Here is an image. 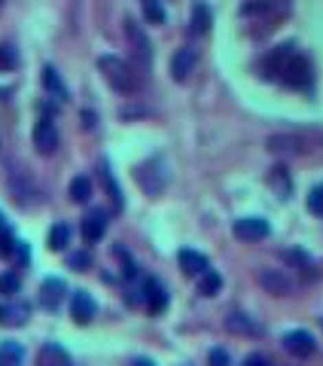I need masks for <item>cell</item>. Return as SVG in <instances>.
<instances>
[{"label": "cell", "mask_w": 323, "mask_h": 366, "mask_svg": "<svg viewBox=\"0 0 323 366\" xmlns=\"http://www.w3.org/2000/svg\"><path fill=\"white\" fill-rule=\"evenodd\" d=\"M131 366H156V363H153V360H146V357H140V360H135Z\"/></svg>", "instance_id": "cell-38"}, {"label": "cell", "mask_w": 323, "mask_h": 366, "mask_svg": "<svg viewBox=\"0 0 323 366\" xmlns=\"http://www.w3.org/2000/svg\"><path fill=\"white\" fill-rule=\"evenodd\" d=\"M140 6H144V16L150 25H165V6H162V0H140Z\"/></svg>", "instance_id": "cell-28"}, {"label": "cell", "mask_w": 323, "mask_h": 366, "mask_svg": "<svg viewBox=\"0 0 323 366\" xmlns=\"http://www.w3.org/2000/svg\"><path fill=\"white\" fill-rule=\"evenodd\" d=\"M25 348L19 342H3L0 345V366H22Z\"/></svg>", "instance_id": "cell-22"}, {"label": "cell", "mask_w": 323, "mask_h": 366, "mask_svg": "<svg viewBox=\"0 0 323 366\" xmlns=\"http://www.w3.org/2000/svg\"><path fill=\"white\" fill-rule=\"evenodd\" d=\"M37 366H74V357L58 342H46L37 354Z\"/></svg>", "instance_id": "cell-13"}, {"label": "cell", "mask_w": 323, "mask_h": 366, "mask_svg": "<svg viewBox=\"0 0 323 366\" xmlns=\"http://www.w3.org/2000/svg\"><path fill=\"white\" fill-rule=\"evenodd\" d=\"M19 290H22V281H19V274H12V272L0 274V293H3V297H16Z\"/></svg>", "instance_id": "cell-30"}, {"label": "cell", "mask_w": 323, "mask_h": 366, "mask_svg": "<svg viewBox=\"0 0 323 366\" xmlns=\"http://www.w3.org/2000/svg\"><path fill=\"white\" fill-rule=\"evenodd\" d=\"M82 119H86V129H95V116L92 114H82Z\"/></svg>", "instance_id": "cell-37"}, {"label": "cell", "mask_w": 323, "mask_h": 366, "mask_svg": "<svg viewBox=\"0 0 323 366\" xmlns=\"http://www.w3.org/2000/svg\"><path fill=\"white\" fill-rule=\"evenodd\" d=\"M43 86H46V92H52L55 98H65V95H67L65 83H61L58 70H55L52 65H46V67H43Z\"/></svg>", "instance_id": "cell-25"}, {"label": "cell", "mask_w": 323, "mask_h": 366, "mask_svg": "<svg viewBox=\"0 0 323 366\" xmlns=\"http://www.w3.org/2000/svg\"><path fill=\"white\" fill-rule=\"evenodd\" d=\"M177 259H180V269H183L186 274H195V278H199V274L205 272V269H210V266H208V257H205V253H199V250L183 248V250L177 253Z\"/></svg>", "instance_id": "cell-16"}, {"label": "cell", "mask_w": 323, "mask_h": 366, "mask_svg": "<svg viewBox=\"0 0 323 366\" xmlns=\"http://www.w3.org/2000/svg\"><path fill=\"white\" fill-rule=\"evenodd\" d=\"M208 366H232L229 360V354L223 348H210V354H208Z\"/></svg>", "instance_id": "cell-33"}, {"label": "cell", "mask_w": 323, "mask_h": 366, "mask_svg": "<svg viewBox=\"0 0 323 366\" xmlns=\"http://www.w3.org/2000/svg\"><path fill=\"white\" fill-rule=\"evenodd\" d=\"M65 281L61 278H46L43 284H40V305L46 308V312H58V305L65 302Z\"/></svg>", "instance_id": "cell-8"}, {"label": "cell", "mask_w": 323, "mask_h": 366, "mask_svg": "<svg viewBox=\"0 0 323 366\" xmlns=\"http://www.w3.org/2000/svg\"><path fill=\"white\" fill-rule=\"evenodd\" d=\"M101 180H104V189H107L110 202H113V208H116V211H122V205H125L122 189H119V183H116V177H113V171H110L107 162H101Z\"/></svg>", "instance_id": "cell-19"}, {"label": "cell", "mask_w": 323, "mask_h": 366, "mask_svg": "<svg viewBox=\"0 0 323 366\" xmlns=\"http://www.w3.org/2000/svg\"><path fill=\"white\" fill-rule=\"evenodd\" d=\"M269 180H271V186L278 189V195L280 199H287L290 195V189H293V183H290V174H287V168H271V174H269Z\"/></svg>", "instance_id": "cell-27"}, {"label": "cell", "mask_w": 323, "mask_h": 366, "mask_svg": "<svg viewBox=\"0 0 323 366\" xmlns=\"http://www.w3.org/2000/svg\"><path fill=\"white\" fill-rule=\"evenodd\" d=\"M25 321H27V305H22V302H3L0 305V323L3 327H22Z\"/></svg>", "instance_id": "cell-17"}, {"label": "cell", "mask_w": 323, "mask_h": 366, "mask_svg": "<svg viewBox=\"0 0 323 366\" xmlns=\"http://www.w3.org/2000/svg\"><path fill=\"white\" fill-rule=\"evenodd\" d=\"M98 67H101L104 80H107L116 92H122V95L135 92V74H131V67L125 65L119 55H101V58H98Z\"/></svg>", "instance_id": "cell-2"}, {"label": "cell", "mask_w": 323, "mask_h": 366, "mask_svg": "<svg viewBox=\"0 0 323 366\" xmlns=\"http://www.w3.org/2000/svg\"><path fill=\"white\" fill-rule=\"evenodd\" d=\"M296 52V46L293 43H284V46H275L269 55L263 58V65H259V70H263V76L265 80H278V74H280V67L287 65V58Z\"/></svg>", "instance_id": "cell-7"}, {"label": "cell", "mask_w": 323, "mask_h": 366, "mask_svg": "<svg viewBox=\"0 0 323 366\" xmlns=\"http://www.w3.org/2000/svg\"><path fill=\"white\" fill-rule=\"evenodd\" d=\"M70 226L67 223H55L52 229H49V250H65L67 244H70Z\"/></svg>", "instance_id": "cell-23"}, {"label": "cell", "mask_w": 323, "mask_h": 366, "mask_svg": "<svg viewBox=\"0 0 323 366\" xmlns=\"http://www.w3.org/2000/svg\"><path fill=\"white\" fill-rule=\"evenodd\" d=\"M70 269H76V272H82V269H89V263H92V257L89 253H70Z\"/></svg>", "instance_id": "cell-34"}, {"label": "cell", "mask_w": 323, "mask_h": 366, "mask_svg": "<svg viewBox=\"0 0 323 366\" xmlns=\"http://www.w3.org/2000/svg\"><path fill=\"white\" fill-rule=\"evenodd\" d=\"M144 299H146V308L150 314H162L168 308V290L159 278H146L144 281Z\"/></svg>", "instance_id": "cell-10"}, {"label": "cell", "mask_w": 323, "mask_h": 366, "mask_svg": "<svg viewBox=\"0 0 323 366\" xmlns=\"http://www.w3.org/2000/svg\"><path fill=\"white\" fill-rule=\"evenodd\" d=\"M135 177H137V183H140V186H144L150 195H159L162 186H165V180H168V174H165V165H162V159H150L146 165L137 168Z\"/></svg>", "instance_id": "cell-3"}, {"label": "cell", "mask_w": 323, "mask_h": 366, "mask_svg": "<svg viewBox=\"0 0 323 366\" xmlns=\"http://www.w3.org/2000/svg\"><path fill=\"white\" fill-rule=\"evenodd\" d=\"M192 67H195V49H189V46L177 49L174 58H171V76H174V80L186 83V76L192 74Z\"/></svg>", "instance_id": "cell-14"}, {"label": "cell", "mask_w": 323, "mask_h": 366, "mask_svg": "<svg viewBox=\"0 0 323 366\" xmlns=\"http://www.w3.org/2000/svg\"><path fill=\"white\" fill-rule=\"evenodd\" d=\"M0 229H6V223H3V214H0Z\"/></svg>", "instance_id": "cell-39"}, {"label": "cell", "mask_w": 323, "mask_h": 366, "mask_svg": "<svg viewBox=\"0 0 323 366\" xmlns=\"http://www.w3.org/2000/svg\"><path fill=\"white\" fill-rule=\"evenodd\" d=\"M116 257L122 259V274H125V278H135V274H137V266H135V259L129 257V250H125V248H116Z\"/></svg>", "instance_id": "cell-32"}, {"label": "cell", "mask_w": 323, "mask_h": 366, "mask_svg": "<svg viewBox=\"0 0 323 366\" xmlns=\"http://www.w3.org/2000/svg\"><path fill=\"white\" fill-rule=\"evenodd\" d=\"M34 147H37V153H43V156L58 150V129H55V122L49 116L37 119V125H34Z\"/></svg>", "instance_id": "cell-5"}, {"label": "cell", "mask_w": 323, "mask_h": 366, "mask_svg": "<svg viewBox=\"0 0 323 366\" xmlns=\"http://www.w3.org/2000/svg\"><path fill=\"white\" fill-rule=\"evenodd\" d=\"M223 290V274L214 269H205L199 274V293L201 297H216Z\"/></svg>", "instance_id": "cell-21"}, {"label": "cell", "mask_w": 323, "mask_h": 366, "mask_svg": "<svg viewBox=\"0 0 323 366\" xmlns=\"http://www.w3.org/2000/svg\"><path fill=\"white\" fill-rule=\"evenodd\" d=\"M210 22H214V16H210V10H208V3H195L192 6V34L195 37H205V34L210 31Z\"/></svg>", "instance_id": "cell-20"}, {"label": "cell", "mask_w": 323, "mask_h": 366, "mask_svg": "<svg viewBox=\"0 0 323 366\" xmlns=\"http://www.w3.org/2000/svg\"><path fill=\"white\" fill-rule=\"evenodd\" d=\"M125 34H129V40H131V46H135V52L140 55V61L144 65H150V58H153V49H150V40H146V34L137 28V22H125Z\"/></svg>", "instance_id": "cell-15"}, {"label": "cell", "mask_w": 323, "mask_h": 366, "mask_svg": "<svg viewBox=\"0 0 323 366\" xmlns=\"http://www.w3.org/2000/svg\"><path fill=\"white\" fill-rule=\"evenodd\" d=\"M70 318L76 323H89L95 318V299L89 297L86 290H76L74 297H70Z\"/></svg>", "instance_id": "cell-12"}, {"label": "cell", "mask_w": 323, "mask_h": 366, "mask_svg": "<svg viewBox=\"0 0 323 366\" xmlns=\"http://www.w3.org/2000/svg\"><path fill=\"white\" fill-rule=\"evenodd\" d=\"M278 80L284 83L287 89H308L314 83V67H311V61L305 58V55H299V52H293L290 58H287V65L280 67V74H278Z\"/></svg>", "instance_id": "cell-1"}, {"label": "cell", "mask_w": 323, "mask_h": 366, "mask_svg": "<svg viewBox=\"0 0 323 366\" xmlns=\"http://www.w3.org/2000/svg\"><path fill=\"white\" fill-rule=\"evenodd\" d=\"M226 327L232 330V333H259L256 323L250 321L247 314H241V312H232L229 318H226Z\"/></svg>", "instance_id": "cell-26"}, {"label": "cell", "mask_w": 323, "mask_h": 366, "mask_svg": "<svg viewBox=\"0 0 323 366\" xmlns=\"http://www.w3.org/2000/svg\"><path fill=\"white\" fill-rule=\"evenodd\" d=\"M70 199H74L76 205H86V202L92 199V180H89V177H74V180H70Z\"/></svg>", "instance_id": "cell-24"}, {"label": "cell", "mask_w": 323, "mask_h": 366, "mask_svg": "<svg viewBox=\"0 0 323 366\" xmlns=\"http://www.w3.org/2000/svg\"><path fill=\"white\" fill-rule=\"evenodd\" d=\"M308 211L323 217V186H314L311 193H308Z\"/></svg>", "instance_id": "cell-31"}, {"label": "cell", "mask_w": 323, "mask_h": 366, "mask_svg": "<svg viewBox=\"0 0 323 366\" xmlns=\"http://www.w3.org/2000/svg\"><path fill=\"white\" fill-rule=\"evenodd\" d=\"M269 150L278 153V156H293V153H302L305 147H302V140L293 138V135H275V138H269Z\"/></svg>", "instance_id": "cell-18"}, {"label": "cell", "mask_w": 323, "mask_h": 366, "mask_svg": "<svg viewBox=\"0 0 323 366\" xmlns=\"http://www.w3.org/2000/svg\"><path fill=\"white\" fill-rule=\"evenodd\" d=\"M12 244H16V238L10 235V229H0V253H3V257H6V253L16 250Z\"/></svg>", "instance_id": "cell-35"}, {"label": "cell", "mask_w": 323, "mask_h": 366, "mask_svg": "<svg viewBox=\"0 0 323 366\" xmlns=\"http://www.w3.org/2000/svg\"><path fill=\"white\" fill-rule=\"evenodd\" d=\"M259 284L265 287V293H275V297H287L293 290V281L278 269H263L259 272Z\"/></svg>", "instance_id": "cell-11"}, {"label": "cell", "mask_w": 323, "mask_h": 366, "mask_svg": "<svg viewBox=\"0 0 323 366\" xmlns=\"http://www.w3.org/2000/svg\"><path fill=\"white\" fill-rule=\"evenodd\" d=\"M232 232H235L238 238H244V241H259V238L269 235L271 226L265 217H241V220H235Z\"/></svg>", "instance_id": "cell-6"}, {"label": "cell", "mask_w": 323, "mask_h": 366, "mask_svg": "<svg viewBox=\"0 0 323 366\" xmlns=\"http://www.w3.org/2000/svg\"><path fill=\"white\" fill-rule=\"evenodd\" d=\"M16 65H19V52L10 43H0V74L16 70Z\"/></svg>", "instance_id": "cell-29"}, {"label": "cell", "mask_w": 323, "mask_h": 366, "mask_svg": "<svg viewBox=\"0 0 323 366\" xmlns=\"http://www.w3.org/2000/svg\"><path fill=\"white\" fill-rule=\"evenodd\" d=\"M241 366H269V360H265L263 354H250V357H244Z\"/></svg>", "instance_id": "cell-36"}, {"label": "cell", "mask_w": 323, "mask_h": 366, "mask_svg": "<svg viewBox=\"0 0 323 366\" xmlns=\"http://www.w3.org/2000/svg\"><path fill=\"white\" fill-rule=\"evenodd\" d=\"M284 348L290 351L293 357H311L314 351H318V339H314V333H308V330H290V333H284Z\"/></svg>", "instance_id": "cell-4"}, {"label": "cell", "mask_w": 323, "mask_h": 366, "mask_svg": "<svg viewBox=\"0 0 323 366\" xmlns=\"http://www.w3.org/2000/svg\"><path fill=\"white\" fill-rule=\"evenodd\" d=\"M107 211H101V208H95V211H89L86 217H82V238H86V244H95V241H101L104 238V232H107Z\"/></svg>", "instance_id": "cell-9"}]
</instances>
